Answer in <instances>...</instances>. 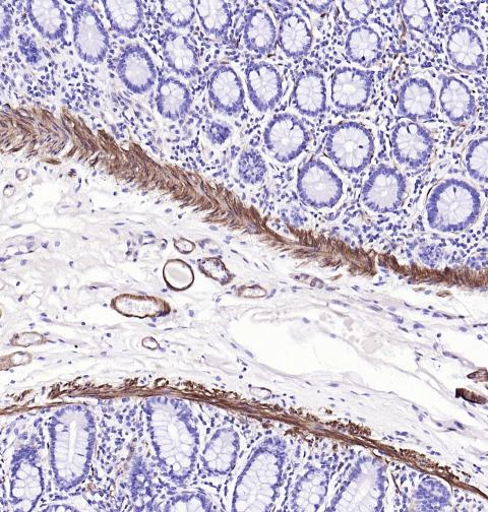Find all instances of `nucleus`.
<instances>
[{
	"mask_svg": "<svg viewBox=\"0 0 488 512\" xmlns=\"http://www.w3.org/2000/svg\"><path fill=\"white\" fill-rule=\"evenodd\" d=\"M13 17L10 9L0 2V43H6L12 38Z\"/></svg>",
	"mask_w": 488,
	"mask_h": 512,
	"instance_id": "e433bc0d",
	"label": "nucleus"
},
{
	"mask_svg": "<svg viewBox=\"0 0 488 512\" xmlns=\"http://www.w3.org/2000/svg\"><path fill=\"white\" fill-rule=\"evenodd\" d=\"M277 39L286 56L298 59L309 53L314 37L307 21L294 12H288L281 16Z\"/></svg>",
	"mask_w": 488,
	"mask_h": 512,
	"instance_id": "4be33fe9",
	"label": "nucleus"
},
{
	"mask_svg": "<svg viewBox=\"0 0 488 512\" xmlns=\"http://www.w3.org/2000/svg\"><path fill=\"white\" fill-rule=\"evenodd\" d=\"M465 164L468 173L474 180L486 183L488 168V141L486 137L470 142L465 155Z\"/></svg>",
	"mask_w": 488,
	"mask_h": 512,
	"instance_id": "7c9ffc66",
	"label": "nucleus"
},
{
	"mask_svg": "<svg viewBox=\"0 0 488 512\" xmlns=\"http://www.w3.org/2000/svg\"><path fill=\"white\" fill-rule=\"evenodd\" d=\"M418 258L423 265L434 268L442 265L445 254L441 246L430 244L419 249Z\"/></svg>",
	"mask_w": 488,
	"mask_h": 512,
	"instance_id": "f704fd0d",
	"label": "nucleus"
},
{
	"mask_svg": "<svg viewBox=\"0 0 488 512\" xmlns=\"http://www.w3.org/2000/svg\"><path fill=\"white\" fill-rule=\"evenodd\" d=\"M401 13L406 26L414 32L425 34L430 32L434 18L426 2L404 0L401 2Z\"/></svg>",
	"mask_w": 488,
	"mask_h": 512,
	"instance_id": "cd10ccee",
	"label": "nucleus"
},
{
	"mask_svg": "<svg viewBox=\"0 0 488 512\" xmlns=\"http://www.w3.org/2000/svg\"><path fill=\"white\" fill-rule=\"evenodd\" d=\"M44 476L38 452L32 445L15 453L10 475V500L18 511H31L44 493Z\"/></svg>",
	"mask_w": 488,
	"mask_h": 512,
	"instance_id": "39448f33",
	"label": "nucleus"
},
{
	"mask_svg": "<svg viewBox=\"0 0 488 512\" xmlns=\"http://www.w3.org/2000/svg\"><path fill=\"white\" fill-rule=\"evenodd\" d=\"M116 73L121 83L138 95L148 93L158 78L152 57L140 44H129L121 50Z\"/></svg>",
	"mask_w": 488,
	"mask_h": 512,
	"instance_id": "9b49d317",
	"label": "nucleus"
},
{
	"mask_svg": "<svg viewBox=\"0 0 488 512\" xmlns=\"http://www.w3.org/2000/svg\"><path fill=\"white\" fill-rule=\"evenodd\" d=\"M268 168L260 152L254 149L243 151L237 163V174L246 184L257 185L266 177Z\"/></svg>",
	"mask_w": 488,
	"mask_h": 512,
	"instance_id": "c85d7f7f",
	"label": "nucleus"
},
{
	"mask_svg": "<svg viewBox=\"0 0 488 512\" xmlns=\"http://www.w3.org/2000/svg\"><path fill=\"white\" fill-rule=\"evenodd\" d=\"M294 108L302 115L317 117L327 110V88L324 76L314 70L299 75L292 93Z\"/></svg>",
	"mask_w": 488,
	"mask_h": 512,
	"instance_id": "aec40b11",
	"label": "nucleus"
},
{
	"mask_svg": "<svg viewBox=\"0 0 488 512\" xmlns=\"http://www.w3.org/2000/svg\"><path fill=\"white\" fill-rule=\"evenodd\" d=\"M232 136L230 126L221 121H213L207 128V138L213 144L221 146Z\"/></svg>",
	"mask_w": 488,
	"mask_h": 512,
	"instance_id": "c9c22d12",
	"label": "nucleus"
},
{
	"mask_svg": "<svg viewBox=\"0 0 488 512\" xmlns=\"http://www.w3.org/2000/svg\"><path fill=\"white\" fill-rule=\"evenodd\" d=\"M312 12L316 14H325L332 7L333 2H304Z\"/></svg>",
	"mask_w": 488,
	"mask_h": 512,
	"instance_id": "4c0bfd02",
	"label": "nucleus"
},
{
	"mask_svg": "<svg viewBox=\"0 0 488 512\" xmlns=\"http://www.w3.org/2000/svg\"><path fill=\"white\" fill-rule=\"evenodd\" d=\"M27 15L33 28L43 39L56 42L63 40L68 31V18L55 0H29Z\"/></svg>",
	"mask_w": 488,
	"mask_h": 512,
	"instance_id": "6ab92c4d",
	"label": "nucleus"
},
{
	"mask_svg": "<svg viewBox=\"0 0 488 512\" xmlns=\"http://www.w3.org/2000/svg\"><path fill=\"white\" fill-rule=\"evenodd\" d=\"M200 271L222 285L229 284L233 277L218 258H206L198 262Z\"/></svg>",
	"mask_w": 488,
	"mask_h": 512,
	"instance_id": "72a5a7b5",
	"label": "nucleus"
},
{
	"mask_svg": "<svg viewBox=\"0 0 488 512\" xmlns=\"http://www.w3.org/2000/svg\"><path fill=\"white\" fill-rule=\"evenodd\" d=\"M110 28L120 36L135 39L144 23V10L141 2H121V0H103L102 2Z\"/></svg>",
	"mask_w": 488,
	"mask_h": 512,
	"instance_id": "a878e982",
	"label": "nucleus"
},
{
	"mask_svg": "<svg viewBox=\"0 0 488 512\" xmlns=\"http://www.w3.org/2000/svg\"><path fill=\"white\" fill-rule=\"evenodd\" d=\"M345 52L358 66L372 68L383 55L382 38L370 27H356L347 36Z\"/></svg>",
	"mask_w": 488,
	"mask_h": 512,
	"instance_id": "393cba45",
	"label": "nucleus"
},
{
	"mask_svg": "<svg viewBox=\"0 0 488 512\" xmlns=\"http://www.w3.org/2000/svg\"><path fill=\"white\" fill-rule=\"evenodd\" d=\"M160 5L163 18L171 29H188L195 21L196 3L191 0L186 2L164 0Z\"/></svg>",
	"mask_w": 488,
	"mask_h": 512,
	"instance_id": "c756f323",
	"label": "nucleus"
},
{
	"mask_svg": "<svg viewBox=\"0 0 488 512\" xmlns=\"http://www.w3.org/2000/svg\"><path fill=\"white\" fill-rule=\"evenodd\" d=\"M156 93L157 111L163 118L178 121L190 112L193 98L187 85L180 80L160 78Z\"/></svg>",
	"mask_w": 488,
	"mask_h": 512,
	"instance_id": "5701e85b",
	"label": "nucleus"
},
{
	"mask_svg": "<svg viewBox=\"0 0 488 512\" xmlns=\"http://www.w3.org/2000/svg\"><path fill=\"white\" fill-rule=\"evenodd\" d=\"M145 414L156 460L174 484L188 482L198 464L200 429L191 406L167 396L149 398Z\"/></svg>",
	"mask_w": 488,
	"mask_h": 512,
	"instance_id": "f257e3e1",
	"label": "nucleus"
},
{
	"mask_svg": "<svg viewBox=\"0 0 488 512\" xmlns=\"http://www.w3.org/2000/svg\"><path fill=\"white\" fill-rule=\"evenodd\" d=\"M72 22L79 57L91 66L102 63L110 48V38L96 11L82 2L75 7Z\"/></svg>",
	"mask_w": 488,
	"mask_h": 512,
	"instance_id": "0eeeda50",
	"label": "nucleus"
},
{
	"mask_svg": "<svg viewBox=\"0 0 488 512\" xmlns=\"http://www.w3.org/2000/svg\"><path fill=\"white\" fill-rule=\"evenodd\" d=\"M208 96L215 112L230 117L238 115L246 101L242 82L229 66H221L214 71L209 81Z\"/></svg>",
	"mask_w": 488,
	"mask_h": 512,
	"instance_id": "2eb2a0df",
	"label": "nucleus"
},
{
	"mask_svg": "<svg viewBox=\"0 0 488 512\" xmlns=\"http://www.w3.org/2000/svg\"><path fill=\"white\" fill-rule=\"evenodd\" d=\"M481 212V197L475 187L459 179L439 184L427 201V223L442 233H459L476 222Z\"/></svg>",
	"mask_w": 488,
	"mask_h": 512,
	"instance_id": "7ed1b4c3",
	"label": "nucleus"
},
{
	"mask_svg": "<svg viewBox=\"0 0 488 512\" xmlns=\"http://www.w3.org/2000/svg\"><path fill=\"white\" fill-rule=\"evenodd\" d=\"M297 190L301 201L314 209H331L343 196V181L325 162L313 159L298 172Z\"/></svg>",
	"mask_w": 488,
	"mask_h": 512,
	"instance_id": "423d86ee",
	"label": "nucleus"
},
{
	"mask_svg": "<svg viewBox=\"0 0 488 512\" xmlns=\"http://www.w3.org/2000/svg\"><path fill=\"white\" fill-rule=\"evenodd\" d=\"M406 191L404 175L396 168L381 165L366 180L362 189V203L372 212L392 213L402 205Z\"/></svg>",
	"mask_w": 488,
	"mask_h": 512,
	"instance_id": "1a4fd4ad",
	"label": "nucleus"
},
{
	"mask_svg": "<svg viewBox=\"0 0 488 512\" xmlns=\"http://www.w3.org/2000/svg\"><path fill=\"white\" fill-rule=\"evenodd\" d=\"M440 104L449 120L460 125L469 121L475 114V98L469 87L454 77H443Z\"/></svg>",
	"mask_w": 488,
	"mask_h": 512,
	"instance_id": "412c9836",
	"label": "nucleus"
},
{
	"mask_svg": "<svg viewBox=\"0 0 488 512\" xmlns=\"http://www.w3.org/2000/svg\"><path fill=\"white\" fill-rule=\"evenodd\" d=\"M437 97L432 85L422 78H410L399 91L398 113L410 120H429L436 111Z\"/></svg>",
	"mask_w": 488,
	"mask_h": 512,
	"instance_id": "a211bd4d",
	"label": "nucleus"
},
{
	"mask_svg": "<svg viewBox=\"0 0 488 512\" xmlns=\"http://www.w3.org/2000/svg\"><path fill=\"white\" fill-rule=\"evenodd\" d=\"M243 41L249 51L259 55H267L274 50L277 30L266 11L252 9L247 13L244 18Z\"/></svg>",
	"mask_w": 488,
	"mask_h": 512,
	"instance_id": "b1692460",
	"label": "nucleus"
},
{
	"mask_svg": "<svg viewBox=\"0 0 488 512\" xmlns=\"http://www.w3.org/2000/svg\"><path fill=\"white\" fill-rule=\"evenodd\" d=\"M240 439L232 427L217 429L205 444L200 455L204 473L211 478L229 475L236 466Z\"/></svg>",
	"mask_w": 488,
	"mask_h": 512,
	"instance_id": "ddd939ff",
	"label": "nucleus"
},
{
	"mask_svg": "<svg viewBox=\"0 0 488 512\" xmlns=\"http://www.w3.org/2000/svg\"><path fill=\"white\" fill-rule=\"evenodd\" d=\"M374 84L373 74L356 68L343 67L332 77L331 99L346 112H356L368 104Z\"/></svg>",
	"mask_w": 488,
	"mask_h": 512,
	"instance_id": "f8f14e48",
	"label": "nucleus"
},
{
	"mask_svg": "<svg viewBox=\"0 0 488 512\" xmlns=\"http://www.w3.org/2000/svg\"><path fill=\"white\" fill-rule=\"evenodd\" d=\"M50 465L56 486L71 491L88 477L96 442V422L82 405L56 410L48 422Z\"/></svg>",
	"mask_w": 488,
	"mask_h": 512,
	"instance_id": "f03ea898",
	"label": "nucleus"
},
{
	"mask_svg": "<svg viewBox=\"0 0 488 512\" xmlns=\"http://www.w3.org/2000/svg\"><path fill=\"white\" fill-rule=\"evenodd\" d=\"M447 53L453 66L459 71H479L485 60V50L479 35L472 29L455 26L447 41Z\"/></svg>",
	"mask_w": 488,
	"mask_h": 512,
	"instance_id": "dca6fc26",
	"label": "nucleus"
},
{
	"mask_svg": "<svg viewBox=\"0 0 488 512\" xmlns=\"http://www.w3.org/2000/svg\"><path fill=\"white\" fill-rule=\"evenodd\" d=\"M174 245L183 254H189L195 250V244L187 239H179L174 242Z\"/></svg>",
	"mask_w": 488,
	"mask_h": 512,
	"instance_id": "58836bf2",
	"label": "nucleus"
},
{
	"mask_svg": "<svg viewBox=\"0 0 488 512\" xmlns=\"http://www.w3.org/2000/svg\"><path fill=\"white\" fill-rule=\"evenodd\" d=\"M341 8L347 21L354 27L363 26L374 12L371 2H342Z\"/></svg>",
	"mask_w": 488,
	"mask_h": 512,
	"instance_id": "473e14b6",
	"label": "nucleus"
},
{
	"mask_svg": "<svg viewBox=\"0 0 488 512\" xmlns=\"http://www.w3.org/2000/svg\"><path fill=\"white\" fill-rule=\"evenodd\" d=\"M246 83L250 100L260 112L274 109L283 96L282 78L268 62H250L246 68Z\"/></svg>",
	"mask_w": 488,
	"mask_h": 512,
	"instance_id": "4468645a",
	"label": "nucleus"
},
{
	"mask_svg": "<svg viewBox=\"0 0 488 512\" xmlns=\"http://www.w3.org/2000/svg\"><path fill=\"white\" fill-rule=\"evenodd\" d=\"M307 127L294 115H275L264 133V144L269 155L280 163H289L299 157L310 143Z\"/></svg>",
	"mask_w": 488,
	"mask_h": 512,
	"instance_id": "6e6552de",
	"label": "nucleus"
},
{
	"mask_svg": "<svg viewBox=\"0 0 488 512\" xmlns=\"http://www.w3.org/2000/svg\"><path fill=\"white\" fill-rule=\"evenodd\" d=\"M326 152L333 163L349 174L362 172L375 154V140L368 127L353 122H341L331 128L326 140Z\"/></svg>",
	"mask_w": 488,
	"mask_h": 512,
	"instance_id": "20e7f679",
	"label": "nucleus"
},
{
	"mask_svg": "<svg viewBox=\"0 0 488 512\" xmlns=\"http://www.w3.org/2000/svg\"><path fill=\"white\" fill-rule=\"evenodd\" d=\"M196 13L206 34L216 39L227 37L232 25V11L228 3L200 0Z\"/></svg>",
	"mask_w": 488,
	"mask_h": 512,
	"instance_id": "bb28decb",
	"label": "nucleus"
},
{
	"mask_svg": "<svg viewBox=\"0 0 488 512\" xmlns=\"http://www.w3.org/2000/svg\"><path fill=\"white\" fill-rule=\"evenodd\" d=\"M164 60L177 76L193 79L200 74V57L190 40L171 28L161 36Z\"/></svg>",
	"mask_w": 488,
	"mask_h": 512,
	"instance_id": "f3484780",
	"label": "nucleus"
},
{
	"mask_svg": "<svg viewBox=\"0 0 488 512\" xmlns=\"http://www.w3.org/2000/svg\"><path fill=\"white\" fill-rule=\"evenodd\" d=\"M165 511H212V500L201 492H182L168 499Z\"/></svg>",
	"mask_w": 488,
	"mask_h": 512,
	"instance_id": "2f4dec72",
	"label": "nucleus"
},
{
	"mask_svg": "<svg viewBox=\"0 0 488 512\" xmlns=\"http://www.w3.org/2000/svg\"><path fill=\"white\" fill-rule=\"evenodd\" d=\"M396 3L395 2H384V3H381V8L383 9H389V8H392L394 7Z\"/></svg>",
	"mask_w": 488,
	"mask_h": 512,
	"instance_id": "ea45409f",
	"label": "nucleus"
},
{
	"mask_svg": "<svg viewBox=\"0 0 488 512\" xmlns=\"http://www.w3.org/2000/svg\"><path fill=\"white\" fill-rule=\"evenodd\" d=\"M392 149L396 161L417 169L430 161L434 151L431 133L413 121L398 123L392 134Z\"/></svg>",
	"mask_w": 488,
	"mask_h": 512,
	"instance_id": "9d476101",
	"label": "nucleus"
}]
</instances>
